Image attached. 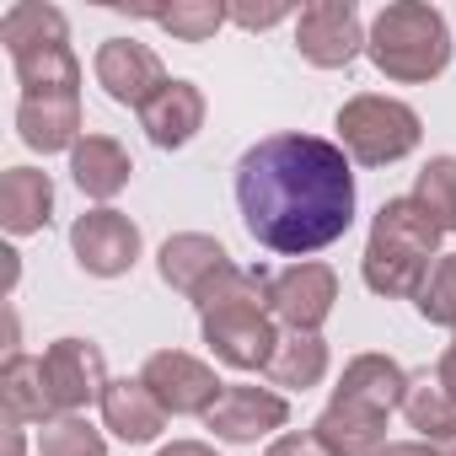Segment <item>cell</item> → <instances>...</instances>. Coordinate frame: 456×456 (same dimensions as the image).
<instances>
[{"label": "cell", "instance_id": "cell-1", "mask_svg": "<svg viewBox=\"0 0 456 456\" xmlns=\"http://www.w3.org/2000/svg\"><path fill=\"white\" fill-rule=\"evenodd\" d=\"M237 209L258 248L301 264L354 225V167L322 134H269L237 161Z\"/></svg>", "mask_w": 456, "mask_h": 456}, {"label": "cell", "instance_id": "cell-2", "mask_svg": "<svg viewBox=\"0 0 456 456\" xmlns=\"http://www.w3.org/2000/svg\"><path fill=\"white\" fill-rule=\"evenodd\" d=\"M264 280L269 274H253V269H220L199 296V333L209 344V354L232 370H269L274 349H280V322L269 312V296H264Z\"/></svg>", "mask_w": 456, "mask_h": 456}, {"label": "cell", "instance_id": "cell-3", "mask_svg": "<svg viewBox=\"0 0 456 456\" xmlns=\"http://www.w3.org/2000/svg\"><path fill=\"white\" fill-rule=\"evenodd\" d=\"M408 370L392 360V354H354L328 397V408L317 413V440L333 451V456H370L387 445V419L392 408H403L408 397Z\"/></svg>", "mask_w": 456, "mask_h": 456}, {"label": "cell", "instance_id": "cell-4", "mask_svg": "<svg viewBox=\"0 0 456 456\" xmlns=\"http://www.w3.org/2000/svg\"><path fill=\"white\" fill-rule=\"evenodd\" d=\"M440 237L445 232L429 220V209L413 193L387 199L370 220L365 258H360L365 285L387 301H419V290L429 285V274L440 264Z\"/></svg>", "mask_w": 456, "mask_h": 456}, {"label": "cell", "instance_id": "cell-5", "mask_svg": "<svg viewBox=\"0 0 456 456\" xmlns=\"http://www.w3.org/2000/svg\"><path fill=\"white\" fill-rule=\"evenodd\" d=\"M0 44L12 54L22 97H81V60L70 49V22L60 6H44V0L6 6Z\"/></svg>", "mask_w": 456, "mask_h": 456}, {"label": "cell", "instance_id": "cell-6", "mask_svg": "<svg viewBox=\"0 0 456 456\" xmlns=\"http://www.w3.org/2000/svg\"><path fill=\"white\" fill-rule=\"evenodd\" d=\"M365 54H370V65L387 81L424 86V81L445 76V65H451V28H445L440 6H424V0H392V6H381L376 22H370Z\"/></svg>", "mask_w": 456, "mask_h": 456}, {"label": "cell", "instance_id": "cell-7", "mask_svg": "<svg viewBox=\"0 0 456 456\" xmlns=\"http://www.w3.org/2000/svg\"><path fill=\"white\" fill-rule=\"evenodd\" d=\"M333 129H338V151L349 161H360V167H392V161L413 156L419 140H424L419 113L408 102H397V97H381V92L349 97L338 108Z\"/></svg>", "mask_w": 456, "mask_h": 456}, {"label": "cell", "instance_id": "cell-8", "mask_svg": "<svg viewBox=\"0 0 456 456\" xmlns=\"http://www.w3.org/2000/svg\"><path fill=\"white\" fill-rule=\"evenodd\" d=\"M264 296H269L274 322H285V333H322V322L338 306V274L317 258H301V264H285L280 274H269Z\"/></svg>", "mask_w": 456, "mask_h": 456}, {"label": "cell", "instance_id": "cell-9", "mask_svg": "<svg viewBox=\"0 0 456 456\" xmlns=\"http://www.w3.org/2000/svg\"><path fill=\"white\" fill-rule=\"evenodd\" d=\"M365 28H360V6L354 0H312L296 17V49L306 65L317 70H349L365 54Z\"/></svg>", "mask_w": 456, "mask_h": 456}, {"label": "cell", "instance_id": "cell-10", "mask_svg": "<svg viewBox=\"0 0 456 456\" xmlns=\"http://www.w3.org/2000/svg\"><path fill=\"white\" fill-rule=\"evenodd\" d=\"M140 225L124 215V209H113V204H102V209H86V215H76V225H70V253H76V264L92 274V280H118V274H129L134 264H140Z\"/></svg>", "mask_w": 456, "mask_h": 456}, {"label": "cell", "instance_id": "cell-11", "mask_svg": "<svg viewBox=\"0 0 456 456\" xmlns=\"http://www.w3.org/2000/svg\"><path fill=\"white\" fill-rule=\"evenodd\" d=\"M140 381H145L151 397L167 408V419H204V413L220 403V392H225V381H220L204 360H193V354H183V349H156V354L140 365Z\"/></svg>", "mask_w": 456, "mask_h": 456}, {"label": "cell", "instance_id": "cell-12", "mask_svg": "<svg viewBox=\"0 0 456 456\" xmlns=\"http://www.w3.org/2000/svg\"><path fill=\"white\" fill-rule=\"evenodd\" d=\"M44 381L54 413H81L86 403H102L108 392V360L92 338H54L44 349Z\"/></svg>", "mask_w": 456, "mask_h": 456}, {"label": "cell", "instance_id": "cell-13", "mask_svg": "<svg viewBox=\"0 0 456 456\" xmlns=\"http://www.w3.org/2000/svg\"><path fill=\"white\" fill-rule=\"evenodd\" d=\"M92 76H97V86L118 108H134V113L172 81L167 65L156 60V49L151 44H134V38H102L97 60H92Z\"/></svg>", "mask_w": 456, "mask_h": 456}, {"label": "cell", "instance_id": "cell-14", "mask_svg": "<svg viewBox=\"0 0 456 456\" xmlns=\"http://www.w3.org/2000/svg\"><path fill=\"white\" fill-rule=\"evenodd\" d=\"M285 424H290V403L269 387H225L220 403L204 413V429L225 445H258Z\"/></svg>", "mask_w": 456, "mask_h": 456}, {"label": "cell", "instance_id": "cell-15", "mask_svg": "<svg viewBox=\"0 0 456 456\" xmlns=\"http://www.w3.org/2000/svg\"><path fill=\"white\" fill-rule=\"evenodd\" d=\"M204 113H209L204 92H199L193 81L172 76V81L140 108V129H145V140H151L156 151H183V145L204 129Z\"/></svg>", "mask_w": 456, "mask_h": 456}, {"label": "cell", "instance_id": "cell-16", "mask_svg": "<svg viewBox=\"0 0 456 456\" xmlns=\"http://www.w3.org/2000/svg\"><path fill=\"white\" fill-rule=\"evenodd\" d=\"M156 269H161V280L177 290V296H199L220 269H232V253H225L215 237H204V232H177V237H167L161 242V253H156Z\"/></svg>", "mask_w": 456, "mask_h": 456}, {"label": "cell", "instance_id": "cell-17", "mask_svg": "<svg viewBox=\"0 0 456 456\" xmlns=\"http://www.w3.org/2000/svg\"><path fill=\"white\" fill-rule=\"evenodd\" d=\"M102 429H113L124 445H151L167 429V408L151 397L140 376H118L102 392Z\"/></svg>", "mask_w": 456, "mask_h": 456}, {"label": "cell", "instance_id": "cell-18", "mask_svg": "<svg viewBox=\"0 0 456 456\" xmlns=\"http://www.w3.org/2000/svg\"><path fill=\"white\" fill-rule=\"evenodd\" d=\"M17 134L38 156L76 151L81 145V97H22L17 102Z\"/></svg>", "mask_w": 456, "mask_h": 456}, {"label": "cell", "instance_id": "cell-19", "mask_svg": "<svg viewBox=\"0 0 456 456\" xmlns=\"http://www.w3.org/2000/svg\"><path fill=\"white\" fill-rule=\"evenodd\" d=\"M70 177H76V188H81L86 199H97V209H102L108 199H118V193L129 188L134 161H129V151H124L113 134H81V145L70 151Z\"/></svg>", "mask_w": 456, "mask_h": 456}, {"label": "cell", "instance_id": "cell-20", "mask_svg": "<svg viewBox=\"0 0 456 456\" xmlns=\"http://www.w3.org/2000/svg\"><path fill=\"white\" fill-rule=\"evenodd\" d=\"M54 220V183L38 167H6L0 177V225L12 237H33Z\"/></svg>", "mask_w": 456, "mask_h": 456}, {"label": "cell", "instance_id": "cell-21", "mask_svg": "<svg viewBox=\"0 0 456 456\" xmlns=\"http://www.w3.org/2000/svg\"><path fill=\"white\" fill-rule=\"evenodd\" d=\"M0 408H6L12 424H49L60 419L49 403V381H44V360L12 349L6 365H0Z\"/></svg>", "mask_w": 456, "mask_h": 456}, {"label": "cell", "instance_id": "cell-22", "mask_svg": "<svg viewBox=\"0 0 456 456\" xmlns=\"http://www.w3.org/2000/svg\"><path fill=\"white\" fill-rule=\"evenodd\" d=\"M328 365H333V354H328L322 333H285L264 376L274 387H285V392H306V387H322Z\"/></svg>", "mask_w": 456, "mask_h": 456}, {"label": "cell", "instance_id": "cell-23", "mask_svg": "<svg viewBox=\"0 0 456 456\" xmlns=\"http://www.w3.org/2000/svg\"><path fill=\"white\" fill-rule=\"evenodd\" d=\"M403 413H408V424H413L424 440H445V435H456V397H451V392H445L429 370L408 381Z\"/></svg>", "mask_w": 456, "mask_h": 456}, {"label": "cell", "instance_id": "cell-24", "mask_svg": "<svg viewBox=\"0 0 456 456\" xmlns=\"http://www.w3.org/2000/svg\"><path fill=\"white\" fill-rule=\"evenodd\" d=\"M151 22L156 28H167L177 44H209L225 22V6L220 0H172V6H161V12H151Z\"/></svg>", "mask_w": 456, "mask_h": 456}, {"label": "cell", "instance_id": "cell-25", "mask_svg": "<svg viewBox=\"0 0 456 456\" xmlns=\"http://www.w3.org/2000/svg\"><path fill=\"white\" fill-rule=\"evenodd\" d=\"M413 199L429 209L440 232H456V156H429L413 177Z\"/></svg>", "mask_w": 456, "mask_h": 456}, {"label": "cell", "instance_id": "cell-26", "mask_svg": "<svg viewBox=\"0 0 456 456\" xmlns=\"http://www.w3.org/2000/svg\"><path fill=\"white\" fill-rule=\"evenodd\" d=\"M38 456H108V440L81 413H60L38 429Z\"/></svg>", "mask_w": 456, "mask_h": 456}, {"label": "cell", "instance_id": "cell-27", "mask_svg": "<svg viewBox=\"0 0 456 456\" xmlns=\"http://www.w3.org/2000/svg\"><path fill=\"white\" fill-rule=\"evenodd\" d=\"M419 317L429 322V328H451L456 333V253H445L440 264H435V274H429V285L419 290Z\"/></svg>", "mask_w": 456, "mask_h": 456}, {"label": "cell", "instance_id": "cell-28", "mask_svg": "<svg viewBox=\"0 0 456 456\" xmlns=\"http://www.w3.org/2000/svg\"><path fill=\"white\" fill-rule=\"evenodd\" d=\"M264 456H333L322 440H317V429H285V435H274L269 440V451Z\"/></svg>", "mask_w": 456, "mask_h": 456}, {"label": "cell", "instance_id": "cell-29", "mask_svg": "<svg viewBox=\"0 0 456 456\" xmlns=\"http://www.w3.org/2000/svg\"><path fill=\"white\" fill-rule=\"evenodd\" d=\"M225 17L237 28H248V33H264V28H274L285 17H301V12H290V6H225Z\"/></svg>", "mask_w": 456, "mask_h": 456}, {"label": "cell", "instance_id": "cell-30", "mask_svg": "<svg viewBox=\"0 0 456 456\" xmlns=\"http://www.w3.org/2000/svg\"><path fill=\"white\" fill-rule=\"evenodd\" d=\"M370 456H435V445H429V440H387V445L370 451Z\"/></svg>", "mask_w": 456, "mask_h": 456}, {"label": "cell", "instance_id": "cell-31", "mask_svg": "<svg viewBox=\"0 0 456 456\" xmlns=\"http://www.w3.org/2000/svg\"><path fill=\"white\" fill-rule=\"evenodd\" d=\"M435 381L456 397V333H451V344H445V354H440V365H435Z\"/></svg>", "mask_w": 456, "mask_h": 456}, {"label": "cell", "instance_id": "cell-32", "mask_svg": "<svg viewBox=\"0 0 456 456\" xmlns=\"http://www.w3.org/2000/svg\"><path fill=\"white\" fill-rule=\"evenodd\" d=\"M156 456H220L209 440H172V445H161Z\"/></svg>", "mask_w": 456, "mask_h": 456}, {"label": "cell", "instance_id": "cell-33", "mask_svg": "<svg viewBox=\"0 0 456 456\" xmlns=\"http://www.w3.org/2000/svg\"><path fill=\"white\" fill-rule=\"evenodd\" d=\"M6 456H28V440H22V424L6 419Z\"/></svg>", "mask_w": 456, "mask_h": 456}, {"label": "cell", "instance_id": "cell-34", "mask_svg": "<svg viewBox=\"0 0 456 456\" xmlns=\"http://www.w3.org/2000/svg\"><path fill=\"white\" fill-rule=\"evenodd\" d=\"M435 445V456H456V435H445V440H429Z\"/></svg>", "mask_w": 456, "mask_h": 456}]
</instances>
